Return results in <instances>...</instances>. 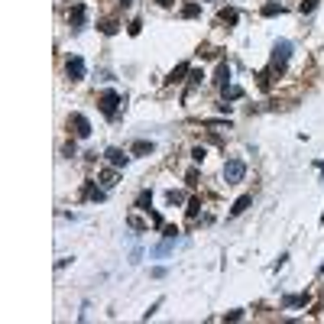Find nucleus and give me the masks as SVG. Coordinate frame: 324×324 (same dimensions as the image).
Wrapping results in <instances>:
<instances>
[{"label": "nucleus", "instance_id": "f257e3e1", "mask_svg": "<svg viewBox=\"0 0 324 324\" xmlns=\"http://www.w3.org/2000/svg\"><path fill=\"white\" fill-rule=\"evenodd\" d=\"M289 59H292V42L289 39H279L272 46V62H269V71L272 75H282L289 68Z\"/></svg>", "mask_w": 324, "mask_h": 324}, {"label": "nucleus", "instance_id": "f03ea898", "mask_svg": "<svg viewBox=\"0 0 324 324\" xmlns=\"http://www.w3.org/2000/svg\"><path fill=\"white\" fill-rule=\"evenodd\" d=\"M120 104H124V100H120V94H117L114 88H107V91H104V94L97 97V107H100V114H104V117H110V120L117 117Z\"/></svg>", "mask_w": 324, "mask_h": 324}, {"label": "nucleus", "instance_id": "7ed1b4c3", "mask_svg": "<svg viewBox=\"0 0 324 324\" xmlns=\"http://www.w3.org/2000/svg\"><path fill=\"white\" fill-rule=\"evenodd\" d=\"M247 178V162L243 159H227L224 162V182L227 185H240Z\"/></svg>", "mask_w": 324, "mask_h": 324}, {"label": "nucleus", "instance_id": "20e7f679", "mask_svg": "<svg viewBox=\"0 0 324 324\" xmlns=\"http://www.w3.org/2000/svg\"><path fill=\"white\" fill-rule=\"evenodd\" d=\"M68 127L75 130L78 139H88V136H91V120H88L85 114H71L68 117Z\"/></svg>", "mask_w": 324, "mask_h": 324}, {"label": "nucleus", "instance_id": "39448f33", "mask_svg": "<svg viewBox=\"0 0 324 324\" xmlns=\"http://www.w3.org/2000/svg\"><path fill=\"white\" fill-rule=\"evenodd\" d=\"M85 20H88V7H85V3H75V7L68 10V26H71V32H81V30H85Z\"/></svg>", "mask_w": 324, "mask_h": 324}, {"label": "nucleus", "instance_id": "423d86ee", "mask_svg": "<svg viewBox=\"0 0 324 324\" xmlns=\"http://www.w3.org/2000/svg\"><path fill=\"white\" fill-rule=\"evenodd\" d=\"M65 71H68L71 81H81V78H85V59H81V55H71L68 65H65Z\"/></svg>", "mask_w": 324, "mask_h": 324}, {"label": "nucleus", "instance_id": "0eeeda50", "mask_svg": "<svg viewBox=\"0 0 324 324\" xmlns=\"http://www.w3.org/2000/svg\"><path fill=\"white\" fill-rule=\"evenodd\" d=\"M81 198H85V201H104V198H107V188H104V185H94V182H88V185L85 188H81Z\"/></svg>", "mask_w": 324, "mask_h": 324}, {"label": "nucleus", "instance_id": "6e6552de", "mask_svg": "<svg viewBox=\"0 0 324 324\" xmlns=\"http://www.w3.org/2000/svg\"><path fill=\"white\" fill-rule=\"evenodd\" d=\"M104 156H107V162H110V165H114V169H124V165H127V162H130V156H127L124 153V149H107V153H104Z\"/></svg>", "mask_w": 324, "mask_h": 324}, {"label": "nucleus", "instance_id": "1a4fd4ad", "mask_svg": "<svg viewBox=\"0 0 324 324\" xmlns=\"http://www.w3.org/2000/svg\"><path fill=\"white\" fill-rule=\"evenodd\" d=\"M308 301H311L308 292H305V295H286V298H282V308H305Z\"/></svg>", "mask_w": 324, "mask_h": 324}, {"label": "nucleus", "instance_id": "9d476101", "mask_svg": "<svg viewBox=\"0 0 324 324\" xmlns=\"http://www.w3.org/2000/svg\"><path fill=\"white\" fill-rule=\"evenodd\" d=\"M214 85H217V88H221V91H224V88H227V85H230V65H227V62H221V65H217V75H214Z\"/></svg>", "mask_w": 324, "mask_h": 324}, {"label": "nucleus", "instance_id": "9b49d317", "mask_svg": "<svg viewBox=\"0 0 324 324\" xmlns=\"http://www.w3.org/2000/svg\"><path fill=\"white\" fill-rule=\"evenodd\" d=\"M250 204H253V194H240V198L233 201V208H230V217H240L243 211L250 208Z\"/></svg>", "mask_w": 324, "mask_h": 324}, {"label": "nucleus", "instance_id": "f8f14e48", "mask_svg": "<svg viewBox=\"0 0 324 324\" xmlns=\"http://www.w3.org/2000/svg\"><path fill=\"white\" fill-rule=\"evenodd\" d=\"M188 71H192V68H188V62H182L178 68H172V75L165 78V85H178V81H182V75H188Z\"/></svg>", "mask_w": 324, "mask_h": 324}, {"label": "nucleus", "instance_id": "ddd939ff", "mask_svg": "<svg viewBox=\"0 0 324 324\" xmlns=\"http://www.w3.org/2000/svg\"><path fill=\"white\" fill-rule=\"evenodd\" d=\"M217 20H221V23H227V26H233V23H237V20H240V13H237V10H221V13H217Z\"/></svg>", "mask_w": 324, "mask_h": 324}, {"label": "nucleus", "instance_id": "4468645a", "mask_svg": "<svg viewBox=\"0 0 324 324\" xmlns=\"http://www.w3.org/2000/svg\"><path fill=\"white\" fill-rule=\"evenodd\" d=\"M97 178H100V185H104V188H114V185H117V172H114V169H104Z\"/></svg>", "mask_w": 324, "mask_h": 324}, {"label": "nucleus", "instance_id": "2eb2a0df", "mask_svg": "<svg viewBox=\"0 0 324 324\" xmlns=\"http://www.w3.org/2000/svg\"><path fill=\"white\" fill-rule=\"evenodd\" d=\"M182 16H185V20H194V16H201V3H185V7H182Z\"/></svg>", "mask_w": 324, "mask_h": 324}, {"label": "nucleus", "instance_id": "dca6fc26", "mask_svg": "<svg viewBox=\"0 0 324 324\" xmlns=\"http://www.w3.org/2000/svg\"><path fill=\"white\" fill-rule=\"evenodd\" d=\"M201 78H204V75H201V71H198V68H192V71H188V91H185V94H192V91H194V88H198V85H201Z\"/></svg>", "mask_w": 324, "mask_h": 324}, {"label": "nucleus", "instance_id": "f3484780", "mask_svg": "<svg viewBox=\"0 0 324 324\" xmlns=\"http://www.w3.org/2000/svg\"><path fill=\"white\" fill-rule=\"evenodd\" d=\"M133 153H136V156L153 153V143H149V139H136V143H133Z\"/></svg>", "mask_w": 324, "mask_h": 324}, {"label": "nucleus", "instance_id": "a211bd4d", "mask_svg": "<svg viewBox=\"0 0 324 324\" xmlns=\"http://www.w3.org/2000/svg\"><path fill=\"white\" fill-rule=\"evenodd\" d=\"M279 13H286L282 3H262V16H279Z\"/></svg>", "mask_w": 324, "mask_h": 324}, {"label": "nucleus", "instance_id": "6ab92c4d", "mask_svg": "<svg viewBox=\"0 0 324 324\" xmlns=\"http://www.w3.org/2000/svg\"><path fill=\"white\" fill-rule=\"evenodd\" d=\"M224 97H227V100H240V97H243V88L227 85V88H224Z\"/></svg>", "mask_w": 324, "mask_h": 324}, {"label": "nucleus", "instance_id": "aec40b11", "mask_svg": "<svg viewBox=\"0 0 324 324\" xmlns=\"http://www.w3.org/2000/svg\"><path fill=\"white\" fill-rule=\"evenodd\" d=\"M149 201H153V192H139V198H136V208H143V211H149Z\"/></svg>", "mask_w": 324, "mask_h": 324}, {"label": "nucleus", "instance_id": "412c9836", "mask_svg": "<svg viewBox=\"0 0 324 324\" xmlns=\"http://www.w3.org/2000/svg\"><path fill=\"white\" fill-rule=\"evenodd\" d=\"M100 32L114 36V32H117V20H100Z\"/></svg>", "mask_w": 324, "mask_h": 324}, {"label": "nucleus", "instance_id": "4be33fe9", "mask_svg": "<svg viewBox=\"0 0 324 324\" xmlns=\"http://www.w3.org/2000/svg\"><path fill=\"white\" fill-rule=\"evenodd\" d=\"M165 201H169V204H182V192L169 188V192H165Z\"/></svg>", "mask_w": 324, "mask_h": 324}, {"label": "nucleus", "instance_id": "5701e85b", "mask_svg": "<svg viewBox=\"0 0 324 324\" xmlns=\"http://www.w3.org/2000/svg\"><path fill=\"white\" fill-rule=\"evenodd\" d=\"M315 7H318V0H301V3H298L301 13H315Z\"/></svg>", "mask_w": 324, "mask_h": 324}, {"label": "nucleus", "instance_id": "b1692460", "mask_svg": "<svg viewBox=\"0 0 324 324\" xmlns=\"http://www.w3.org/2000/svg\"><path fill=\"white\" fill-rule=\"evenodd\" d=\"M198 208H201V201H198V198H192V201H188V217H192V221L198 217Z\"/></svg>", "mask_w": 324, "mask_h": 324}, {"label": "nucleus", "instance_id": "393cba45", "mask_svg": "<svg viewBox=\"0 0 324 324\" xmlns=\"http://www.w3.org/2000/svg\"><path fill=\"white\" fill-rule=\"evenodd\" d=\"M204 156H208V153H204V146H194L192 149V159L194 162H204Z\"/></svg>", "mask_w": 324, "mask_h": 324}, {"label": "nucleus", "instance_id": "a878e982", "mask_svg": "<svg viewBox=\"0 0 324 324\" xmlns=\"http://www.w3.org/2000/svg\"><path fill=\"white\" fill-rule=\"evenodd\" d=\"M139 30H143V23H139V20H133V23L127 26V32H130V36H139Z\"/></svg>", "mask_w": 324, "mask_h": 324}, {"label": "nucleus", "instance_id": "bb28decb", "mask_svg": "<svg viewBox=\"0 0 324 324\" xmlns=\"http://www.w3.org/2000/svg\"><path fill=\"white\" fill-rule=\"evenodd\" d=\"M127 224H130L133 230H146V224H143V221H139V217H130V221H127Z\"/></svg>", "mask_w": 324, "mask_h": 324}, {"label": "nucleus", "instance_id": "cd10ccee", "mask_svg": "<svg viewBox=\"0 0 324 324\" xmlns=\"http://www.w3.org/2000/svg\"><path fill=\"white\" fill-rule=\"evenodd\" d=\"M240 318H243V311H227L224 321H240Z\"/></svg>", "mask_w": 324, "mask_h": 324}, {"label": "nucleus", "instance_id": "c85d7f7f", "mask_svg": "<svg viewBox=\"0 0 324 324\" xmlns=\"http://www.w3.org/2000/svg\"><path fill=\"white\" fill-rule=\"evenodd\" d=\"M156 3H159V7H172V0H156Z\"/></svg>", "mask_w": 324, "mask_h": 324}, {"label": "nucleus", "instance_id": "c756f323", "mask_svg": "<svg viewBox=\"0 0 324 324\" xmlns=\"http://www.w3.org/2000/svg\"><path fill=\"white\" fill-rule=\"evenodd\" d=\"M130 3H133V0H120V7H130Z\"/></svg>", "mask_w": 324, "mask_h": 324}, {"label": "nucleus", "instance_id": "7c9ffc66", "mask_svg": "<svg viewBox=\"0 0 324 324\" xmlns=\"http://www.w3.org/2000/svg\"><path fill=\"white\" fill-rule=\"evenodd\" d=\"M318 272H324V262H321V269H318Z\"/></svg>", "mask_w": 324, "mask_h": 324}]
</instances>
